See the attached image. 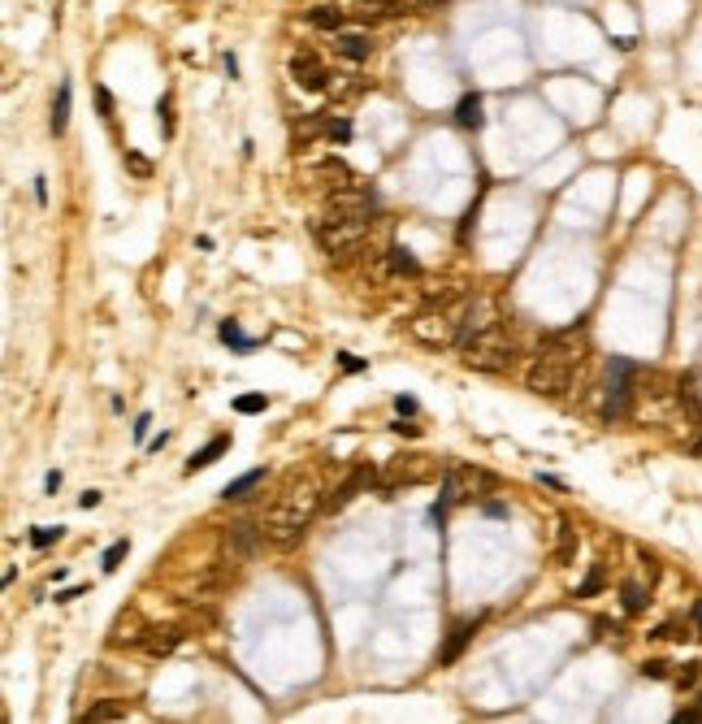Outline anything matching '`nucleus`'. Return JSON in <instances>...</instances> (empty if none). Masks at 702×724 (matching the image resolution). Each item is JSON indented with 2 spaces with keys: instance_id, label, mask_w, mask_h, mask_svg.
I'll use <instances>...</instances> for the list:
<instances>
[{
  "instance_id": "1",
  "label": "nucleus",
  "mask_w": 702,
  "mask_h": 724,
  "mask_svg": "<svg viewBox=\"0 0 702 724\" xmlns=\"http://www.w3.org/2000/svg\"><path fill=\"white\" fill-rule=\"evenodd\" d=\"M316 508H325V503H321V486H316V477L291 481V486L273 499V508L265 512V534L278 543V547H291L295 538L308 529V521H313Z\"/></svg>"
},
{
  "instance_id": "2",
  "label": "nucleus",
  "mask_w": 702,
  "mask_h": 724,
  "mask_svg": "<svg viewBox=\"0 0 702 724\" xmlns=\"http://www.w3.org/2000/svg\"><path fill=\"white\" fill-rule=\"evenodd\" d=\"M577 365H582V360H573V356H564V351L538 348V356H533L529 369H525V391H529V395H542V400H564V395L573 391Z\"/></svg>"
},
{
  "instance_id": "3",
  "label": "nucleus",
  "mask_w": 702,
  "mask_h": 724,
  "mask_svg": "<svg viewBox=\"0 0 702 724\" xmlns=\"http://www.w3.org/2000/svg\"><path fill=\"white\" fill-rule=\"evenodd\" d=\"M464 365L468 369H482V374H508L511 365H516V339H511L503 325H485V330H477L468 343L460 348Z\"/></svg>"
},
{
  "instance_id": "4",
  "label": "nucleus",
  "mask_w": 702,
  "mask_h": 724,
  "mask_svg": "<svg viewBox=\"0 0 702 724\" xmlns=\"http://www.w3.org/2000/svg\"><path fill=\"white\" fill-rule=\"evenodd\" d=\"M637 365L625 360V356H611L607 360V386H603V417L607 421H620L625 412L633 408L637 400Z\"/></svg>"
},
{
  "instance_id": "5",
  "label": "nucleus",
  "mask_w": 702,
  "mask_h": 724,
  "mask_svg": "<svg viewBox=\"0 0 702 724\" xmlns=\"http://www.w3.org/2000/svg\"><path fill=\"white\" fill-rule=\"evenodd\" d=\"M369 234H373V230H369V217H347V222H316V243L325 248V256H334V260H347V256L360 248Z\"/></svg>"
},
{
  "instance_id": "6",
  "label": "nucleus",
  "mask_w": 702,
  "mask_h": 724,
  "mask_svg": "<svg viewBox=\"0 0 702 724\" xmlns=\"http://www.w3.org/2000/svg\"><path fill=\"white\" fill-rule=\"evenodd\" d=\"M378 196L373 191H330V204L321 213V222H347V217H373Z\"/></svg>"
},
{
  "instance_id": "7",
  "label": "nucleus",
  "mask_w": 702,
  "mask_h": 724,
  "mask_svg": "<svg viewBox=\"0 0 702 724\" xmlns=\"http://www.w3.org/2000/svg\"><path fill=\"white\" fill-rule=\"evenodd\" d=\"M434 469H438V464H434V460H425V455H408V460L399 455L387 473H382V486H387V490H399V486L408 490V486L430 481V477H434Z\"/></svg>"
},
{
  "instance_id": "8",
  "label": "nucleus",
  "mask_w": 702,
  "mask_h": 724,
  "mask_svg": "<svg viewBox=\"0 0 702 724\" xmlns=\"http://www.w3.org/2000/svg\"><path fill=\"white\" fill-rule=\"evenodd\" d=\"M261 538H265V525H247V521H235L226 529V560L239 564V560H252L261 551Z\"/></svg>"
},
{
  "instance_id": "9",
  "label": "nucleus",
  "mask_w": 702,
  "mask_h": 724,
  "mask_svg": "<svg viewBox=\"0 0 702 724\" xmlns=\"http://www.w3.org/2000/svg\"><path fill=\"white\" fill-rule=\"evenodd\" d=\"M291 78L299 87H308V92H321V87H325V66H321V57L308 52V49H299L291 57Z\"/></svg>"
},
{
  "instance_id": "10",
  "label": "nucleus",
  "mask_w": 702,
  "mask_h": 724,
  "mask_svg": "<svg viewBox=\"0 0 702 724\" xmlns=\"http://www.w3.org/2000/svg\"><path fill=\"white\" fill-rule=\"evenodd\" d=\"M378 477H382V473H378V469H369V464H360V469H351V477H347V481H342L339 490H334V495L325 499V512H339L342 503H351V499H356V495H360V490H364V486H373Z\"/></svg>"
},
{
  "instance_id": "11",
  "label": "nucleus",
  "mask_w": 702,
  "mask_h": 724,
  "mask_svg": "<svg viewBox=\"0 0 702 724\" xmlns=\"http://www.w3.org/2000/svg\"><path fill=\"white\" fill-rule=\"evenodd\" d=\"M451 481H456V495L460 499H473V495H485L490 486H494V477L485 473V469H451Z\"/></svg>"
},
{
  "instance_id": "12",
  "label": "nucleus",
  "mask_w": 702,
  "mask_h": 724,
  "mask_svg": "<svg viewBox=\"0 0 702 724\" xmlns=\"http://www.w3.org/2000/svg\"><path fill=\"white\" fill-rule=\"evenodd\" d=\"M178 642H182V624H165V629H144V638H139V647H144L147 655H170Z\"/></svg>"
},
{
  "instance_id": "13",
  "label": "nucleus",
  "mask_w": 702,
  "mask_h": 724,
  "mask_svg": "<svg viewBox=\"0 0 702 724\" xmlns=\"http://www.w3.org/2000/svg\"><path fill=\"white\" fill-rule=\"evenodd\" d=\"M130 716V702H121V699H104V702H92L78 720H87V724H113V720H126Z\"/></svg>"
},
{
  "instance_id": "14",
  "label": "nucleus",
  "mask_w": 702,
  "mask_h": 724,
  "mask_svg": "<svg viewBox=\"0 0 702 724\" xmlns=\"http://www.w3.org/2000/svg\"><path fill=\"white\" fill-rule=\"evenodd\" d=\"M218 339H221V343H226L230 351H239V356H252V351H261V348H265V339H243L239 322H230V317H226V322L218 325Z\"/></svg>"
},
{
  "instance_id": "15",
  "label": "nucleus",
  "mask_w": 702,
  "mask_h": 724,
  "mask_svg": "<svg viewBox=\"0 0 702 724\" xmlns=\"http://www.w3.org/2000/svg\"><path fill=\"white\" fill-rule=\"evenodd\" d=\"M70 113H74V87L70 78L57 87V101H52V135H66L70 130Z\"/></svg>"
},
{
  "instance_id": "16",
  "label": "nucleus",
  "mask_w": 702,
  "mask_h": 724,
  "mask_svg": "<svg viewBox=\"0 0 702 724\" xmlns=\"http://www.w3.org/2000/svg\"><path fill=\"white\" fill-rule=\"evenodd\" d=\"M485 118H482V96L477 92H464L460 101H456V126L460 130H477Z\"/></svg>"
},
{
  "instance_id": "17",
  "label": "nucleus",
  "mask_w": 702,
  "mask_h": 724,
  "mask_svg": "<svg viewBox=\"0 0 702 724\" xmlns=\"http://www.w3.org/2000/svg\"><path fill=\"white\" fill-rule=\"evenodd\" d=\"M265 477H269V469H247V473L235 477V481L221 490V499H226V503H230V499H247V495H252V490H256Z\"/></svg>"
},
{
  "instance_id": "18",
  "label": "nucleus",
  "mask_w": 702,
  "mask_h": 724,
  "mask_svg": "<svg viewBox=\"0 0 702 724\" xmlns=\"http://www.w3.org/2000/svg\"><path fill=\"white\" fill-rule=\"evenodd\" d=\"M226 451H230V434H218V438H213L209 447L195 451L191 460H187V473H200V469H209V464H213V460H221Z\"/></svg>"
},
{
  "instance_id": "19",
  "label": "nucleus",
  "mask_w": 702,
  "mask_h": 724,
  "mask_svg": "<svg viewBox=\"0 0 702 724\" xmlns=\"http://www.w3.org/2000/svg\"><path fill=\"white\" fill-rule=\"evenodd\" d=\"M387 265H390V274H404V278H421V260L412 256L404 243H395V248L387 252Z\"/></svg>"
},
{
  "instance_id": "20",
  "label": "nucleus",
  "mask_w": 702,
  "mask_h": 724,
  "mask_svg": "<svg viewBox=\"0 0 702 724\" xmlns=\"http://www.w3.org/2000/svg\"><path fill=\"white\" fill-rule=\"evenodd\" d=\"M304 18H308V26H316V31H339V26H342V9H339V4H313Z\"/></svg>"
},
{
  "instance_id": "21",
  "label": "nucleus",
  "mask_w": 702,
  "mask_h": 724,
  "mask_svg": "<svg viewBox=\"0 0 702 724\" xmlns=\"http://www.w3.org/2000/svg\"><path fill=\"white\" fill-rule=\"evenodd\" d=\"M477 624H482V621H468V624H460V629H456V633L447 638V650H442V664H456V659H460L464 642H468V638L477 633Z\"/></svg>"
},
{
  "instance_id": "22",
  "label": "nucleus",
  "mask_w": 702,
  "mask_h": 724,
  "mask_svg": "<svg viewBox=\"0 0 702 724\" xmlns=\"http://www.w3.org/2000/svg\"><path fill=\"white\" fill-rule=\"evenodd\" d=\"M66 538V525H31V547L35 551H49Z\"/></svg>"
},
{
  "instance_id": "23",
  "label": "nucleus",
  "mask_w": 702,
  "mask_h": 724,
  "mask_svg": "<svg viewBox=\"0 0 702 724\" xmlns=\"http://www.w3.org/2000/svg\"><path fill=\"white\" fill-rule=\"evenodd\" d=\"M603 590H607V569H603V564H594V569H590V577L577 586V595H582V599H594V595H603Z\"/></svg>"
},
{
  "instance_id": "24",
  "label": "nucleus",
  "mask_w": 702,
  "mask_h": 724,
  "mask_svg": "<svg viewBox=\"0 0 702 724\" xmlns=\"http://www.w3.org/2000/svg\"><path fill=\"white\" fill-rule=\"evenodd\" d=\"M339 52L347 61H364L369 57V40L364 35H339Z\"/></svg>"
},
{
  "instance_id": "25",
  "label": "nucleus",
  "mask_w": 702,
  "mask_h": 724,
  "mask_svg": "<svg viewBox=\"0 0 702 724\" xmlns=\"http://www.w3.org/2000/svg\"><path fill=\"white\" fill-rule=\"evenodd\" d=\"M265 408H269V395H261V391H247V395L235 400V412H243V417H256V412H265Z\"/></svg>"
},
{
  "instance_id": "26",
  "label": "nucleus",
  "mask_w": 702,
  "mask_h": 724,
  "mask_svg": "<svg viewBox=\"0 0 702 724\" xmlns=\"http://www.w3.org/2000/svg\"><path fill=\"white\" fill-rule=\"evenodd\" d=\"M126 555H130V538H118L113 547H109L104 555H100V569H104V573H113V569H118V564L126 560Z\"/></svg>"
},
{
  "instance_id": "27",
  "label": "nucleus",
  "mask_w": 702,
  "mask_h": 724,
  "mask_svg": "<svg viewBox=\"0 0 702 724\" xmlns=\"http://www.w3.org/2000/svg\"><path fill=\"white\" fill-rule=\"evenodd\" d=\"M620 599H625V612H642V607H646V590H642L637 581H625V586H620Z\"/></svg>"
},
{
  "instance_id": "28",
  "label": "nucleus",
  "mask_w": 702,
  "mask_h": 724,
  "mask_svg": "<svg viewBox=\"0 0 702 724\" xmlns=\"http://www.w3.org/2000/svg\"><path fill=\"white\" fill-rule=\"evenodd\" d=\"M325 139H330V144H351V122L330 118V122H325Z\"/></svg>"
},
{
  "instance_id": "29",
  "label": "nucleus",
  "mask_w": 702,
  "mask_h": 724,
  "mask_svg": "<svg viewBox=\"0 0 702 724\" xmlns=\"http://www.w3.org/2000/svg\"><path fill=\"white\" fill-rule=\"evenodd\" d=\"M126 170H130L135 178H152V165H147L144 152H126Z\"/></svg>"
},
{
  "instance_id": "30",
  "label": "nucleus",
  "mask_w": 702,
  "mask_h": 724,
  "mask_svg": "<svg viewBox=\"0 0 702 724\" xmlns=\"http://www.w3.org/2000/svg\"><path fill=\"white\" fill-rule=\"evenodd\" d=\"M573 543H577V538H573V529L564 525V529H559V551H555L559 564H568V560H573Z\"/></svg>"
},
{
  "instance_id": "31",
  "label": "nucleus",
  "mask_w": 702,
  "mask_h": 724,
  "mask_svg": "<svg viewBox=\"0 0 702 724\" xmlns=\"http://www.w3.org/2000/svg\"><path fill=\"white\" fill-rule=\"evenodd\" d=\"M416 408H421L416 395H408V391H399V395H395V412H399V417H416Z\"/></svg>"
},
{
  "instance_id": "32",
  "label": "nucleus",
  "mask_w": 702,
  "mask_h": 724,
  "mask_svg": "<svg viewBox=\"0 0 702 724\" xmlns=\"http://www.w3.org/2000/svg\"><path fill=\"white\" fill-rule=\"evenodd\" d=\"M482 512H485V517H490V521H508V517H511V508H508V503H503V499H485V508H482Z\"/></svg>"
},
{
  "instance_id": "33",
  "label": "nucleus",
  "mask_w": 702,
  "mask_h": 724,
  "mask_svg": "<svg viewBox=\"0 0 702 724\" xmlns=\"http://www.w3.org/2000/svg\"><path fill=\"white\" fill-rule=\"evenodd\" d=\"M339 365L347 369V374H364V369H369L360 356H351V351H339Z\"/></svg>"
},
{
  "instance_id": "34",
  "label": "nucleus",
  "mask_w": 702,
  "mask_h": 724,
  "mask_svg": "<svg viewBox=\"0 0 702 724\" xmlns=\"http://www.w3.org/2000/svg\"><path fill=\"white\" fill-rule=\"evenodd\" d=\"M677 685H680V690H689V685H698V664H685V668H680V673H677Z\"/></svg>"
},
{
  "instance_id": "35",
  "label": "nucleus",
  "mask_w": 702,
  "mask_h": 724,
  "mask_svg": "<svg viewBox=\"0 0 702 724\" xmlns=\"http://www.w3.org/2000/svg\"><path fill=\"white\" fill-rule=\"evenodd\" d=\"M672 724H702V707H680L672 716Z\"/></svg>"
},
{
  "instance_id": "36",
  "label": "nucleus",
  "mask_w": 702,
  "mask_h": 724,
  "mask_svg": "<svg viewBox=\"0 0 702 724\" xmlns=\"http://www.w3.org/2000/svg\"><path fill=\"white\" fill-rule=\"evenodd\" d=\"M642 676H672V664H663V659H651V664H642Z\"/></svg>"
},
{
  "instance_id": "37",
  "label": "nucleus",
  "mask_w": 702,
  "mask_h": 724,
  "mask_svg": "<svg viewBox=\"0 0 702 724\" xmlns=\"http://www.w3.org/2000/svg\"><path fill=\"white\" fill-rule=\"evenodd\" d=\"M96 109H100V118H109V113H113V96H109V87H96Z\"/></svg>"
},
{
  "instance_id": "38",
  "label": "nucleus",
  "mask_w": 702,
  "mask_h": 724,
  "mask_svg": "<svg viewBox=\"0 0 702 724\" xmlns=\"http://www.w3.org/2000/svg\"><path fill=\"white\" fill-rule=\"evenodd\" d=\"M360 9H378V13H395V0H360Z\"/></svg>"
},
{
  "instance_id": "39",
  "label": "nucleus",
  "mask_w": 702,
  "mask_h": 724,
  "mask_svg": "<svg viewBox=\"0 0 702 724\" xmlns=\"http://www.w3.org/2000/svg\"><path fill=\"white\" fill-rule=\"evenodd\" d=\"M221 70H226L230 78H239V61H235V52H226V57H221Z\"/></svg>"
},
{
  "instance_id": "40",
  "label": "nucleus",
  "mask_w": 702,
  "mask_h": 724,
  "mask_svg": "<svg viewBox=\"0 0 702 724\" xmlns=\"http://www.w3.org/2000/svg\"><path fill=\"white\" fill-rule=\"evenodd\" d=\"M61 481H66V477H61L57 469H52V473L44 477V490H49V495H57V490H61Z\"/></svg>"
},
{
  "instance_id": "41",
  "label": "nucleus",
  "mask_w": 702,
  "mask_h": 724,
  "mask_svg": "<svg viewBox=\"0 0 702 724\" xmlns=\"http://www.w3.org/2000/svg\"><path fill=\"white\" fill-rule=\"evenodd\" d=\"M147 425H152V412H139V417H135V438H144Z\"/></svg>"
},
{
  "instance_id": "42",
  "label": "nucleus",
  "mask_w": 702,
  "mask_h": 724,
  "mask_svg": "<svg viewBox=\"0 0 702 724\" xmlns=\"http://www.w3.org/2000/svg\"><path fill=\"white\" fill-rule=\"evenodd\" d=\"M35 200H40V204H49V182H44V174L35 178Z\"/></svg>"
},
{
  "instance_id": "43",
  "label": "nucleus",
  "mask_w": 702,
  "mask_h": 724,
  "mask_svg": "<svg viewBox=\"0 0 702 724\" xmlns=\"http://www.w3.org/2000/svg\"><path fill=\"white\" fill-rule=\"evenodd\" d=\"M100 503V490H83V499H78V508H96Z\"/></svg>"
},
{
  "instance_id": "44",
  "label": "nucleus",
  "mask_w": 702,
  "mask_h": 724,
  "mask_svg": "<svg viewBox=\"0 0 702 724\" xmlns=\"http://www.w3.org/2000/svg\"><path fill=\"white\" fill-rule=\"evenodd\" d=\"M689 616H694V629H698V638H702V599L689 607Z\"/></svg>"
},
{
  "instance_id": "45",
  "label": "nucleus",
  "mask_w": 702,
  "mask_h": 724,
  "mask_svg": "<svg viewBox=\"0 0 702 724\" xmlns=\"http://www.w3.org/2000/svg\"><path fill=\"white\" fill-rule=\"evenodd\" d=\"M165 443H170V434H165V429H161V434H156V438H152V443H147V451H161V447H165Z\"/></svg>"
}]
</instances>
